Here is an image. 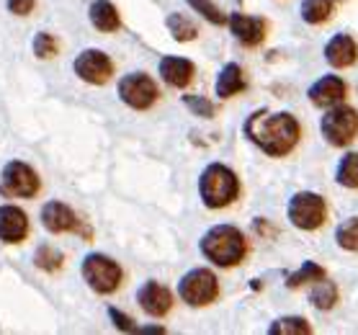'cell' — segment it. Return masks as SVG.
Returning <instances> with one entry per match:
<instances>
[{
    "instance_id": "cell-1",
    "label": "cell",
    "mask_w": 358,
    "mask_h": 335,
    "mask_svg": "<svg viewBox=\"0 0 358 335\" xmlns=\"http://www.w3.org/2000/svg\"><path fill=\"white\" fill-rule=\"evenodd\" d=\"M245 134L258 145V148L271 157L289 155L296 142H299V124L292 114L278 111L271 114L266 108L255 111V114L245 122Z\"/></svg>"
},
{
    "instance_id": "cell-2",
    "label": "cell",
    "mask_w": 358,
    "mask_h": 335,
    "mask_svg": "<svg viewBox=\"0 0 358 335\" xmlns=\"http://www.w3.org/2000/svg\"><path fill=\"white\" fill-rule=\"evenodd\" d=\"M201 253L220 269H232L248 253L245 235L232 224H217L201 237Z\"/></svg>"
},
{
    "instance_id": "cell-3",
    "label": "cell",
    "mask_w": 358,
    "mask_h": 335,
    "mask_svg": "<svg viewBox=\"0 0 358 335\" xmlns=\"http://www.w3.org/2000/svg\"><path fill=\"white\" fill-rule=\"evenodd\" d=\"M240 194V180L227 165L212 163L199 178V197L206 209H224Z\"/></svg>"
},
{
    "instance_id": "cell-4",
    "label": "cell",
    "mask_w": 358,
    "mask_h": 335,
    "mask_svg": "<svg viewBox=\"0 0 358 335\" xmlns=\"http://www.w3.org/2000/svg\"><path fill=\"white\" fill-rule=\"evenodd\" d=\"M320 129H322V137L327 139V145L345 148V145H350L358 134V111L350 106L335 104V106L327 108V114L322 116Z\"/></svg>"
},
{
    "instance_id": "cell-5",
    "label": "cell",
    "mask_w": 358,
    "mask_h": 335,
    "mask_svg": "<svg viewBox=\"0 0 358 335\" xmlns=\"http://www.w3.org/2000/svg\"><path fill=\"white\" fill-rule=\"evenodd\" d=\"M80 271H83V278L88 281V286L93 292H98V294H111V292H116L124 278L122 266L116 261H111L108 255H101V253L85 255Z\"/></svg>"
},
{
    "instance_id": "cell-6",
    "label": "cell",
    "mask_w": 358,
    "mask_h": 335,
    "mask_svg": "<svg viewBox=\"0 0 358 335\" xmlns=\"http://www.w3.org/2000/svg\"><path fill=\"white\" fill-rule=\"evenodd\" d=\"M217 294H220V284L209 269L188 271L178 284V297L191 307H206L217 299Z\"/></svg>"
},
{
    "instance_id": "cell-7",
    "label": "cell",
    "mask_w": 358,
    "mask_h": 335,
    "mask_svg": "<svg viewBox=\"0 0 358 335\" xmlns=\"http://www.w3.org/2000/svg\"><path fill=\"white\" fill-rule=\"evenodd\" d=\"M289 220H292L294 227L299 229H317L325 224L327 220V206L325 199L320 194H312V191H301V194H294L292 201H289Z\"/></svg>"
},
{
    "instance_id": "cell-8",
    "label": "cell",
    "mask_w": 358,
    "mask_h": 335,
    "mask_svg": "<svg viewBox=\"0 0 358 335\" xmlns=\"http://www.w3.org/2000/svg\"><path fill=\"white\" fill-rule=\"evenodd\" d=\"M0 191L8 194V197L31 199L39 191V176L26 163L13 160V163H8L3 168V173H0Z\"/></svg>"
},
{
    "instance_id": "cell-9",
    "label": "cell",
    "mask_w": 358,
    "mask_h": 335,
    "mask_svg": "<svg viewBox=\"0 0 358 335\" xmlns=\"http://www.w3.org/2000/svg\"><path fill=\"white\" fill-rule=\"evenodd\" d=\"M119 99L129 108L145 111V108H150L157 101V85L145 73L124 75L122 80H119Z\"/></svg>"
},
{
    "instance_id": "cell-10",
    "label": "cell",
    "mask_w": 358,
    "mask_h": 335,
    "mask_svg": "<svg viewBox=\"0 0 358 335\" xmlns=\"http://www.w3.org/2000/svg\"><path fill=\"white\" fill-rule=\"evenodd\" d=\"M75 75L90 85H103L114 75V62L108 59L106 52L85 50L75 57Z\"/></svg>"
},
{
    "instance_id": "cell-11",
    "label": "cell",
    "mask_w": 358,
    "mask_h": 335,
    "mask_svg": "<svg viewBox=\"0 0 358 335\" xmlns=\"http://www.w3.org/2000/svg\"><path fill=\"white\" fill-rule=\"evenodd\" d=\"M137 302L142 312L150 318H165L173 307V294L168 286L157 284V281H147L137 292Z\"/></svg>"
},
{
    "instance_id": "cell-12",
    "label": "cell",
    "mask_w": 358,
    "mask_h": 335,
    "mask_svg": "<svg viewBox=\"0 0 358 335\" xmlns=\"http://www.w3.org/2000/svg\"><path fill=\"white\" fill-rule=\"evenodd\" d=\"M29 235V217L21 206L3 204L0 206V240L16 245Z\"/></svg>"
},
{
    "instance_id": "cell-13",
    "label": "cell",
    "mask_w": 358,
    "mask_h": 335,
    "mask_svg": "<svg viewBox=\"0 0 358 335\" xmlns=\"http://www.w3.org/2000/svg\"><path fill=\"white\" fill-rule=\"evenodd\" d=\"M41 224L52 235H62V232H75L78 229V217L62 201H47L41 206Z\"/></svg>"
},
{
    "instance_id": "cell-14",
    "label": "cell",
    "mask_w": 358,
    "mask_h": 335,
    "mask_svg": "<svg viewBox=\"0 0 358 335\" xmlns=\"http://www.w3.org/2000/svg\"><path fill=\"white\" fill-rule=\"evenodd\" d=\"M345 93H348V88L338 75H325L310 88V101L320 108H330L335 104H341L345 99Z\"/></svg>"
},
{
    "instance_id": "cell-15",
    "label": "cell",
    "mask_w": 358,
    "mask_h": 335,
    "mask_svg": "<svg viewBox=\"0 0 358 335\" xmlns=\"http://www.w3.org/2000/svg\"><path fill=\"white\" fill-rule=\"evenodd\" d=\"M358 57V47L356 41L350 39L348 34H335L333 39L325 44V59L327 65L335 67V70H343V67H350Z\"/></svg>"
},
{
    "instance_id": "cell-16",
    "label": "cell",
    "mask_w": 358,
    "mask_h": 335,
    "mask_svg": "<svg viewBox=\"0 0 358 335\" xmlns=\"http://www.w3.org/2000/svg\"><path fill=\"white\" fill-rule=\"evenodd\" d=\"M157 73H160V78H163L171 88H186L188 83L194 80V73L196 67L191 59L186 57H163L160 59V67H157Z\"/></svg>"
},
{
    "instance_id": "cell-17",
    "label": "cell",
    "mask_w": 358,
    "mask_h": 335,
    "mask_svg": "<svg viewBox=\"0 0 358 335\" xmlns=\"http://www.w3.org/2000/svg\"><path fill=\"white\" fill-rule=\"evenodd\" d=\"M227 24H229V29H232V34L243 41L245 47H255V44H261L263 36H266V24H263L261 18L245 16V13H232V16L227 18Z\"/></svg>"
},
{
    "instance_id": "cell-18",
    "label": "cell",
    "mask_w": 358,
    "mask_h": 335,
    "mask_svg": "<svg viewBox=\"0 0 358 335\" xmlns=\"http://www.w3.org/2000/svg\"><path fill=\"white\" fill-rule=\"evenodd\" d=\"M90 24L96 26L98 31H116L122 26V18H119V10L111 0H93L88 8Z\"/></svg>"
},
{
    "instance_id": "cell-19",
    "label": "cell",
    "mask_w": 358,
    "mask_h": 335,
    "mask_svg": "<svg viewBox=\"0 0 358 335\" xmlns=\"http://www.w3.org/2000/svg\"><path fill=\"white\" fill-rule=\"evenodd\" d=\"M245 85H248V83H245L243 67L235 65V62L224 65L222 73L217 75V96H220V99H232L237 93H243Z\"/></svg>"
},
{
    "instance_id": "cell-20",
    "label": "cell",
    "mask_w": 358,
    "mask_h": 335,
    "mask_svg": "<svg viewBox=\"0 0 358 335\" xmlns=\"http://www.w3.org/2000/svg\"><path fill=\"white\" fill-rule=\"evenodd\" d=\"M310 299L317 310H333L335 302H338V286H335V281H330L327 276L312 281Z\"/></svg>"
},
{
    "instance_id": "cell-21",
    "label": "cell",
    "mask_w": 358,
    "mask_h": 335,
    "mask_svg": "<svg viewBox=\"0 0 358 335\" xmlns=\"http://www.w3.org/2000/svg\"><path fill=\"white\" fill-rule=\"evenodd\" d=\"M333 13V0H301V18L307 24H325Z\"/></svg>"
},
{
    "instance_id": "cell-22",
    "label": "cell",
    "mask_w": 358,
    "mask_h": 335,
    "mask_svg": "<svg viewBox=\"0 0 358 335\" xmlns=\"http://www.w3.org/2000/svg\"><path fill=\"white\" fill-rule=\"evenodd\" d=\"M62 263H65V255L52 245H41V248H36V253H34V266H36L39 271H47V273L59 271L62 269Z\"/></svg>"
},
{
    "instance_id": "cell-23",
    "label": "cell",
    "mask_w": 358,
    "mask_h": 335,
    "mask_svg": "<svg viewBox=\"0 0 358 335\" xmlns=\"http://www.w3.org/2000/svg\"><path fill=\"white\" fill-rule=\"evenodd\" d=\"M335 240L343 250H350V253H358V217H350V220H343L335 229Z\"/></svg>"
},
{
    "instance_id": "cell-24",
    "label": "cell",
    "mask_w": 358,
    "mask_h": 335,
    "mask_svg": "<svg viewBox=\"0 0 358 335\" xmlns=\"http://www.w3.org/2000/svg\"><path fill=\"white\" fill-rule=\"evenodd\" d=\"M335 180L345 188H358V152H348L338 165Z\"/></svg>"
},
{
    "instance_id": "cell-25",
    "label": "cell",
    "mask_w": 358,
    "mask_h": 335,
    "mask_svg": "<svg viewBox=\"0 0 358 335\" xmlns=\"http://www.w3.org/2000/svg\"><path fill=\"white\" fill-rule=\"evenodd\" d=\"M271 335H310L312 327L304 318H281L268 327Z\"/></svg>"
},
{
    "instance_id": "cell-26",
    "label": "cell",
    "mask_w": 358,
    "mask_h": 335,
    "mask_svg": "<svg viewBox=\"0 0 358 335\" xmlns=\"http://www.w3.org/2000/svg\"><path fill=\"white\" fill-rule=\"evenodd\" d=\"M165 24H168V29H171L173 39H176V41H194L196 34H199V31H196V26L191 24L183 13H171Z\"/></svg>"
},
{
    "instance_id": "cell-27",
    "label": "cell",
    "mask_w": 358,
    "mask_h": 335,
    "mask_svg": "<svg viewBox=\"0 0 358 335\" xmlns=\"http://www.w3.org/2000/svg\"><path fill=\"white\" fill-rule=\"evenodd\" d=\"M322 276H325V269H322V266H317V263H312V261H304L296 273H292V276L286 278V286H289V289H296V286L317 281V278H322Z\"/></svg>"
},
{
    "instance_id": "cell-28",
    "label": "cell",
    "mask_w": 358,
    "mask_h": 335,
    "mask_svg": "<svg viewBox=\"0 0 358 335\" xmlns=\"http://www.w3.org/2000/svg\"><path fill=\"white\" fill-rule=\"evenodd\" d=\"M186 3L196 10V13H199V16L206 18L209 24H217V26L227 24V16H224V13H222L217 6H214L212 0H186Z\"/></svg>"
},
{
    "instance_id": "cell-29",
    "label": "cell",
    "mask_w": 358,
    "mask_h": 335,
    "mask_svg": "<svg viewBox=\"0 0 358 335\" xmlns=\"http://www.w3.org/2000/svg\"><path fill=\"white\" fill-rule=\"evenodd\" d=\"M57 39L52 36V34L47 31H39L36 36H34V55L39 59H52L55 55H57Z\"/></svg>"
},
{
    "instance_id": "cell-30",
    "label": "cell",
    "mask_w": 358,
    "mask_h": 335,
    "mask_svg": "<svg viewBox=\"0 0 358 335\" xmlns=\"http://www.w3.org/2000/svg\"><path fill=\"white\" fill-rule=\"evenodd\" d=\"M183 104L194 111V116H201V119H212L214 116V104L206 99V96H194V93H188V96H183Z\"/></svg>"
},
{
    "instance_id": "cell-31",
    "label": "cell",
    "mask_w": 358,
    "mask_h": 335,
    "mask_svg": "<svg viewBox=\"0 0 358 335\" xmlns=\"http://www.w3.org/2000/svg\"><path fill=\"white\" fill-rule=\"evenodd\" d=\"M108 318H111V322H114L122 333H137V325H134V320L129 318V315H124L122 310H116V307H108Z\"/></svg>"
},
{
    "instance_id": "cell-32",
    "label": "cell",
    "mask_w": 358,
    "mask_h": 335,
    "mask_svg": "<svg viewBox=\"0 0 358 335\" xmlns=\"http://www.w3.org/2000/svg\"><path fill=\"white\" fill-rule=\"evenodd\" d=\"M34 8V0H8V10L13 16H29Z\"/></svg>"
},
{
    "instance_id": "cell-33",
    "label": "cell",
    "mask_w": 358,
    "mask_h": 335,
    "mask_svg": "<svg viewBox=\"0 0 358 335\" xmlns=\"http://www.w3.org/2000/svg\"><path fill=\"white\" fill-rule=\"evenodd\" d=\"M139 333H165V327L160 325H150V327H137Z\"/></svg>"
}]
</instances>
